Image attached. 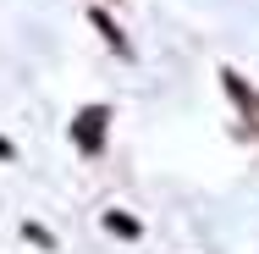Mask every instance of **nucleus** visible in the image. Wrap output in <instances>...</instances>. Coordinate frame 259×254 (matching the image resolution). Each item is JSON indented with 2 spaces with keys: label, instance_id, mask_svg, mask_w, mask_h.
I'll return each instance as SVG.
<instances>
[{
  "label": "nucleus",
  "instance_id": "1",
  "mask_svg": "<svg viewBox=\"0 0 259 254\" xmlns=\"http://www.w3.org/2000/svg\"><path fill=\"white\" fill-rule=\"evenodd\" d=\"M105 122H110V111H105V105L77 111V122H72V144H77L83 155H100V150H105Z\"/></svg>",
  "mask_w": 259,
  "mask_h": 254
},
{
  "label": "nucleus",
  "instance_id": "3",
  "mask_svg": "<svg viewBox=\"0 0 259 254\" xmlns=\"http://www.w3.org/2000/svg\"><path fill=\"white\" fill-rule=\"evenodd\" d=\"M94 22H100V33H105V39H110V45H116V50L127 55V39H121V33H116V22H110V17H105V11H94Z\"/></svg>",
  "mask_w": 259,
  "mask_h": 254
},
{
  "label": "nucleus",
  "instance_id": "2",
  "mask_svg": "<svg viewBox=\"0 0 259 254\" xmlns=\"http://www.w3.org/2000/svg\"><path fill=\"white\" fill-rule=\"evenodd\" d=\"M105 227H110V232H121V238H138V221H133V215H116V210H110V215H105Z\"/></svg>",
  "mask_w": 259,
  "mask_h": 254
}]
</instances>
